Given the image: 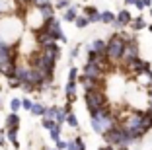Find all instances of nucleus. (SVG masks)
I'll list each match as a JSON object with an SVG mask.
<instances>
[{
	"instance_id": "f257e3e1",
	"label": "nucleus",
	"mask_w": 152,
	"mask_h": 150,
	"mask_svg": "<svg viewBox=\"0 0 152 150\" xmlns=\"http://www.w3.org/2000/svg\"><path fill=\"white\" fill-rule=\"evenodd\" d=\"M133 33H125V31H115L111 37L107 39V59L111 61V64L123 61V51H125V43Z\"/></svg>"
},
{
	"instance_id": "f03ea898",
	"label": "nucleus",
	"mask_w": 152,
	"mask_h": 150,
	"mask_svg": "<svg viewBox=\"0 0 152 150\" xmlns=\"http://www.w3.org/2000/svg\"><path fill=\"white\" fill-rule=\"evenodd\" d=\"M84 102H86V107H88L90 113H96L98 109L109 105V97L105 96L103 90H90V92L84 94Z\"/></svg>"
},
{
	"instance_id": "7ed1b4c3",
	"label": "nucleus",
	"mask_w": 152,
	"mask_h": 150,
	"mask_svg": "<svg viewBox=\"0 0 152 150\" xmlns=\"http://www.w3.org/2000/svg\"><path fill=\"white\" fill-rule=\"evenodd\" d=\"M41 27H43L57 43L58 41H61V43H66V35H64V31H63V27H61V22L57 20V16H53V18H45L43 22H41Z\"/></svg>"
},
{
	"instance_id": "20e7f679",
	"label": "nucleus",
	"mask_w": 152,
	"mask_h": 150,
	"mask_svg": "<svg viewBox=\"0 0 152 150\" xmlns=\"http://www.w3.org/2000/svg\"><path fill=\"white\" fill-rule=\"evenodd\" d=\"M102 137H103V140L107 142V144H111V146H121V144H125V129L117 123L115 127H111L109 131L103 132Z\"/></svg>"
},
{
	"instance_id": "39448f33",
	"label": "nucleus",
	"mask_w": 152,
	"mask_h": 150,
	"mask_svg": "<svg viewBox=\"0 0 152 150\" xmlns=\"http://www.w3.org/2000/svg\"><path fill=\"white\" fill-rule=\"evenodd\" d=\"M123 66H125V70L131 72L133 76H142L146 74L148 70H150V62L142 61V59H131V61H125L123 62Z\"/></svg>"
},
{
	"instance_id": "423d86ee",
	"label": "nucleus",
	"mask_w": 152,
	"mask_h": 150,
	"mask_svg": "<svg viewBox=\"0 0 152 150\" xmlns=\"http://www.w3.org/2000/svg\"><path fill=\"white\" fill-rule=\"evenodd\" d=\"M140 57V45L139 41H137V37H134V33L127 39L125 43V51H123V61L121 62H125V61H131V59H139Z\"/></svg>"
},
{
	"instance_id": "0eeeda50",
	"label": "nucleus",
	"mask_w": 152,
	"mask_h": 150,
	"mask_svg": "<svg viewBox=\"0 0 152 150\" xmlns=\"http://www.w3.org/2000/svg\"><path fill=\"white\" fill-rule=\"evenodd\" d=\"M140 119H142V111H131V113H127L125 117L119 121V125L125 127V129H139Z\"/></svg>"
},
{
	"instance_id": "6e6552de",
	"label": "nucleus",
	"mask_w": 152,
	"mask_h": 150,
	"mask_svg": "<svg viewBox=\"0 0 152 150\" xmlns=\"http://www.w3.org/2000/svg\"><path fill=\"white\" fill-rule=\"evenodd\" d=\"M131 22H133V14L129 12V8H123L115 14V22H113L111 26L115 27V29H125Z\"/></svg>"
},
{
	"instance_id": "1a4fd4ad",
	"label": "nucleus",
	"mask_w": 152,
	"mask_h": 150,
	"mask_svg": "<svg viewBox=\"0 0 152 150\" xmlns=\"http://www.w3.org/2000/svg\"><path fill=\"white\" fill-rule=\"evenodd\" d=\"M33 8H37V12L41 14V20H45V18H53L55 12H57V8H55V2H53V0H47V2H43V4H37V6H33Z\"/></svg>"
},
{
	"instance_id": "9d476101",
	"label": "nucleus",
	"mask_w": 152,
	"mask_h": 150,
	"mask_svg": "<svg viewBox=\"0 0 152 150\" xmlns=\"http://www.w3.org/2000/svg\"><path fill=\"white\" fill-rule=\"evenodd\" d=\"M82 74H86L88 78H102L103 72L96 62H86V64L82 66Z\"/></svg>"
},
{
	"instance_id": "9b49d317",
	"label": "nucleus",
	"mask_w": 152,
	"mask_h": 150,
	"mask_svg": "<svg viewBox=\"0 0 152 150\" xmlns=\"http://www.w3.org/2000/svg\"><path fill=\"white\" fill-rule=\"evenodd\" d=\"M139 131L142 132V135H146V132L152 131V107H148L146 111H142V119H140Z\"/></svg>"
},
{
	"instance_id": "f8f14e48",
	"label": "nucleus",
	"mask_w": 152,
	"mask_h": 150,
	"mask_svg": "<svg viewBox=\"0 0 152 150\" xmlns=\"http://www.w3.org/2000/svg\"><path fill=\"white\" fill-rule=\"evenodd\" d=\"M84 16L90 20V23H98V22H102V12H99L96 6H84Z\"/></svg>"
},
{
	"instance_id": "ddd939ff",
	"label": "nucleus",
	"mask_w": 152,
	"mask_h": 150,
	"mask_svg": "<svg viewBox=\"0 0 152 150\" xmlns=\"http://www.w3.org/2000/svg\"><path fill=\"white\" fill-rule=\"evenodd\" d=\"M29 68H31L29 64H22V62H18V64H16V70H14V76H16L18 80H22V82H26L27 74H29Z\"/></svg>"
},
{
	"instance_id": "4468645a",
	"label": "nucleus",
	"mask_w": 152,
	"mask_h": 150,
	"mask_svg": "<svg viewBox=\"0 0 152 150\" xmlns=\"http://www.w3.org/2000/svg\"><path fill=\"white\" fill-rule=\"evenodd\" d=\"M18 131H20V129H8V127L4 129V132H6V138H8V142H10V144L14 146V150H18V148H20Z\"/></svg>"
},
{
	"instance_id": "2eb2a0df",
	"label": "nucleus",
	"mask_w": 152,
	"mask_h": 150,
	"mask_svg": "<svg viewBox=\"0 0 152 150\" xmlns=\"http://www.w3.org/2000/svg\"><path fill=\"white\" fill-rule=\"evenodd\" d=\"M129 27L134 31V33H137V31H142V29H146V27H148V23H146V20H144L142 16L139 14L137 18H133V22L129 23Z\"/></svg>"
},
{
	"instance_id": "dca6fc26",
	"label": "nucleus",
	"mask_w": 152,
	"mask_h": 150,
	"mask_svg": "<svg viewBox=\"0 0 152 150\" xmlns=\"http://www.w3.org/2000/svg\"><path fill=\"white\" fill-rule=\"evenodd\" d=\"M76 16H78V6L76 4H72V6H68L66 10H63V20L64 22H72L74 23Z\"/></svg>"
},
{
	"instance_id": "f3484780",
	"label": "nucleus",
	"mask_w": 152,
	"mask_h": 150,
	"mask_svg": "<svg viewBox=\"0 0 152 150\" xmlns=\"http://www.w3.org/2000/svg\"><path fill=\"white\" fill-rule=\"evenodd\" d=\"M64 97H66V102H76V82H66L64 86Z\"/></svg>"
},
{
	"instance_id": "a211bd4d",
	"label": "nucleus",
	"mask_w": 152,
	"mask_h": 150,
	"mask_svg": "<svg viewBox=\"0 0 152 150\" xmlns=\"http://www.w3.org/2000/svg\"><path fill=\"white\" fill-rule=\"evenodd\" d=\"M90 47L94 49L98 55H105L107 53V41H103V39H94Z\"/></svg>"
},
{
	"instance_id": "6ab92c4d",
	"label": "nucleus",
	"mask_w": 152,
	"mask_h": 150,
	"mask_svg": "<svg viewBox=\"0 0 152 150\" xmlns=\"http://www.w3.org/2000/svg\"><path fill=\"white\" fill-rule=\"evenodd\" d=\"M20 123H22V121H20V115L18 113H8L6 115V127L8 129H20Z\"/></svg>"
},
{
	"instance_id": "aec40b11",
	"label": "nucleus",
	"mask_w": 152,
	"mask_h": 150,
	"mask_svg": "<svg viewBox=\"0 0 152 150\" xmlns=\"http://www.w3.org/2000/svg\"><path fill=\"white\" fill-rule=\"evenodd\" d=\"M45 109H47V105H43L41 102H33V107L29 109V113L35 115V117H43V115H45Z\"/></svg>"
},
{
	"instance_id": "412c9836",
	"label": "nucleus",
	"mask_w": 152,
	"mask_h": 150,
	"mask_svg": "<svg viewBox=\"0 0 152 150\" xmlns=\"http://www.w3.org/2000/svg\"><path fill=\"white\" fill-rule=\"evenodd\" d=\"M74 26H76V29H86V27L90 26V20L86 18L84 14H78L76 20H74Z\"/></svg>"
},
{
	"instance_id": "4be33fe9",
	"label": "nucleus",
	"mask_w": 152,
	"mask_h": 150,
	"mask_svg": "<svg viewBox=\"0 0 152 150\" xmlns=\"http://www.w3.org/2000/svg\"><path fill=\"white\" fill-rule=\"evenodd\" d=\"M64 123H66L70 129H78V127H80V123H78V117H76V113H74V111L66 115V121H64Z\"/></svg>"
},
{
	"instance_id": "5701e85b",
	"label": "nucleus",
	"mask_w": 152,
	"mask_h": 150,
	"mask_svg": "<svg viewBox=\"0 0 152 150\" xmlns=\"http://www.w3.org/2000/svg\"><path fill=\"white\" fill-rule=\"evenodd\" d=\"M113 22H115V14H113V12H109V10L102 12V23H107V26H111Z\"/></svg>"
},
{
	"instance_id": "b1692460",
	"label": "nucleus",
	"mask_w": 152,
	"mask_h": 150,
	"mask_svg": "<svg viewBox=\"0 0 152 150\" xmlns=\"http://www.w3.org/2000/svg\"><path fill=\"white\" fill-rule=\"evenodd\" d=\"M10 109H12L14 113H18V111L22 109V97H12V100H10Z\"/></svg>"
},
{
	"instance_id": "393cba45",
	"label": "nucleus",
	"mask_w": 152,
	"mask_h": 150,
	"mask_svg": "<svg viewBox=\"0 0 152 150\" xmlns=\"http://www.w3.org/2000/svg\"><path fill=\"white\" fill-rule=\"evenodd\" d=\"M66 115H68V113H66V111H64V109H63V107H58V111H57V115H55V121H57V123H58V125H63V123H64V121H66Z\"/></svg>"
},
{
	"instance_id": "a878e982",
	"label": "nucleus",
	"mask_w": 152,
	"mask_h": 150,
	"mask_svg": "<svg viewBox=\"0 0 152 150\" xmlns=\"http://www.w3.org/2000/svg\"><path fill=\"white\" fill-rule=\"evenodd\" d=\"M78 74H80V72H78V68H76V66H70L66 82H76V84H78Z\"/></svg>"
},
{
	"instance_id": "bb28decb",
	"label": "nucleus",
	"mask_w": 152,
	"mask_h": 150,
	"mask_svg": "<svg viewBox=\"0 0 152 150\" xmlns=\"http://www.w3.org/2000/svg\"><path fill=\"white\" fill-rule=\"evenodd\" d=\"M57 111H58V105H49L47 109H45V115H43V117H47V119H55Z\"/></svg>"
},
{
	"instance_id": "cd10ccee",
	"label": "nucleus",
	"mask_w": 152,
	"mask_h": 150,
	"mask_svg": "<svg viewBox=\"0 0 152 150\" xmlns=\"http://www.w3.org/2000/svg\"><path fill=\"white\" fill-rule=\"evenodd\" d=\"M49 135H51V138H53V140L57 142L58 138H61V125L57 123V125H55V127H53V129L49 131Z\"/></svg>"
},
{
	"instance_id": "c85d7f7f",
	"label": "nucleus",
	"mask_w": 152,
	"mask_h": 150,
	"mask_svg": "<svg viewBox=\"0 0 152 150\" xmlns=\"http://www.w3.org/2000/svg\"><path fill=\"white\" fill-rule=\"evenodd\" d=\"M55 125H57V121H55V119H47V117H43V119H41V127L47 129V131H51Z\"/></svg>"
},
{
	"instance_id": "c756f323",
	"label": "nucleus",
	"mask_w": 152,
	"mask_h": 150,
	"mask_svg": "<svg viewBox=\"0 0 152 150\" xmlns=\"http://www.w3.org/2000/svg\"><path fill=\"white\" fill-rule=\"evenodd\" d=\"M68 6H72L70 0H55V8L57 10H66Z\"/></svg>"
},
{
	"instance_id": "7c9ffc66",
	"label": "nucleus",
	"mask_w": 152,
	"mask_h": 150,
	"mask_svg": "<svg viewBox=\"0 0 152 150\" xmlns=\"http://www.w3.org/2000/svg\"><path fill=\"white\" fill-rule=\"evenodd\" d=\"M22 84H23V82H22V80H18L16 76L8 78V86H10V88H22Z\"/></svg>"
},
{
	"instance_id": "2f4dec72",
	"label": "nucleus",
	"mask_w": 152,
	"mask_h": 150,
	"mask_svg": "<svg viewBox=\"0 0 152 150\" xmlns=\"http://www.w3.org/2000/svg\"><path fill=\"white\" fill-rule=\"evenodd\" d=\"M98 57H99V55L96 53L94 49L88 47V61H86V62H96V61H98Z\"/></svg>"
},
{
	"instance_id": "473e14b6",
	"label": "nucleus",
	"mask_w": 152,
	"mask_h": 150,
	"mask_svg": "<svg viewBox=\"0 0 152 150\" xmlns=\"http://www.w3.org/2000/svg\"><path fill=\"white\" fill-rule=\"evenodd\" d=\"M33 107V102L29 100V97H22V109H26V111H29Z\"/></svg>"
},
{
	"instance_id": "72a5a7b5",
	"label": "nucleus",
	"mask_w": 152,
	"mask_h": 150,
	"mask_svg": "<svg viewBox=\"0 0 152 150\" xmlns=\"http://www.w3.org/2000/svg\"><path fill=\"white\" fill-rule=\"evenodd\" d=\"M74 144H76V150H86V144H84V140H82V137H76Z\"/></svg>"
},
{
	"instance_id": "f704fd0d",
	"label": "nucleus",
	"mask_w": 152,
	"mask_h": 150,
	"mask_svg": "<svg viewBox=\"0 0 152 150\" xmlns=\"http://www.w3.org/2000/svg\"><path fill=\"white\" fill-rule=\"evenodd\" d=\"M57 148H58V150H66V148H68V142L63 140V138H58V140H57Z\"/></svg>"
},
{
	"instance_id": "c9c22d12",
	"label": "nucleus",
	"mask_w": 152,
	"mask_h": 150,
	"mask_svg": "<svg viewBox=\"0 0 152 150\" xmlns=\"http://www.w3.org/2000/svg\"><path fill=\"white\" fill-rule=\"evenodd\" d=\"M78 55H80V47L76 45V47H74V49L70 51V61H74V59H78Z\"/></svg>"
},
{
	"instance_id": "e433bc0d",
	"label": "nucleus",
	"mask_w": 152,
	"mask_h": 150,
	"mask_svg": "<svg viewBox=\"0 0 152 150\" xmlns=\"http://www.w3.org/2000/svg\"><path fill=\"white\" fill-rule=\"evenodd\" d=\"M6 142H8V138H6V132L0 131V146H8Z\"/></svg>"
},
{
	"instance_id": "4c0bfd02",
	"label": "nucleus",
	"mask_w": 152,
	"mask_h": 150,
	"mask_svg": "<svg viewBox=\"0 0 152 150\" xmlns=\"http://www.w3.org/2000/svg\"><path fill=\"white\" fill-rule=\"evenodd\" d=\"M63 109L66 111V113H72V102H64V105H63Z\"/></svg>"
},
{
	"instance_id": "58836bf2",
	"label": "nucleus",
	"mask_w": 152,
	"mask_h": 150,
	"mask_svg": "<svg viewBox=\"0 0 152 150\" xmlns=\"http://www.w3.org/2000/svg\"><path fill=\"white\" fill-rule=\"evenodd\" d=\"M134 8L139 10V12H142V10H144V4L140 2V0H137V4H134Z\"/></svg>"
},
{
	"instance_id": "ea45409f",
	"label": "nucleus",
	"mask_w": 152,
	"mask_h": 150,
	"mask_svg": "<svg viewBox=\"0 0 152 150\" xmlns=\"http://www.w3.org/2000/svg\"><path fill=\"white\" fill-rule=\"evenodd\" d=\"M98 150H115V146H111V144H105V146H99Z\"/></svg>"
},
{
	"instance_id": "a19ab883",
	"label": "nucleus",
	"mask_w": 152,
	"mask_h": 150,
	"mask_svg": "<svg viewBox=\"0 0 152 150\" xmlns=\"http://www.w3.org/2000/svg\"><path fill=\"white\" fill-rule=\"evenodd\" d=\"M123 4H125V6H134V4H137V0H123Z\"/></svg>"
},
{
	"instance_id": "79ce46f5",
	"label": "nucleus",
	"mask_w": 152,
	"mask_h": 150,
	"mask_svg": "<svg viewBox=\"0 0 152 150\" xmlns=\"http://www.w3.org/2000/svg\"><path fill=\"white\" fill-rule=\"evenodd\" d=\"M140 2L144 4V8H150V6H152V0H140Z\"/></svg>"
},
{
	"instance_id": "37998d69",
	"label": "nucleus",
	"mask_w": 152,
	"mask_h": 150,
	"mask_svg": "<svg viewBox=\"0 0 152 150\" xmlns=\"http://www.w3.org/2000/svg\"><path fill=\"white\" fill-rule=\"evenodd\" d=\"M66 150H76V144H74V140H70L68 142V148Z\"/></svg>"
},
{
	"instance_id": "c03bdc74",
	"label": "nucleus",
	"mask_w": 152,
	"mask_h": 150,
	"mask_svg": "<svg viewBox=\"0 0 152 150\" xmlns=\"http://www.w3.org/2000/svg\"><path fill=\"white\" fill-rule=\"evenodd\" d=\"M148 105L152 107V90H150V92H148Z\"/></svg>"
},
{
	"instance_id": "a18cd8bd",
	"label": "nucleus",
	"mask_w": 152,
	"mask_h": 150,
	"mask_svg": "<svg viewBox=\"0 0 152 150\" xmlns=\"http://www.w3.org/2000/svg\"><path fill=\"white\" fill-rule=\"evenodd\" d=\"M43 2H47V0H33V6H37V4H43Z\"/></svg>"
},
{
	"instance_id": "49530a36",
	"label": "nucleus",
	"mask_w": 152,
	"mask_h": 150,
	"mask_svg": "<svg viewBox=\"0 0 152 150\" xmlns=\"http://www.w3.org/2000/svg\"><path fill=\"white\" fill-rule=\"evenodd\" d=\"M146 29H148V31H150V33H152V23H148V27H146Z\"/></svg>"
},
{
	"instance_id": "de8ad7c7",
	"label": "nucleus",
	"mask_w": 152,
	"mask_h": 150,
	"mask_svg": "<svg viewBox=\"0 0 152 150\" xmlns=\"http://www.w3.org/2000/svg\"><path fill=\"white\" fill-rule=\"evenodd\" d=\"M148 12H150V18H152V6H150V8H148Z\"/></svg>"
},
{
	"instance_id": "09e8293b",
	"label": "nucleus",
	"mask_w": 152,
	"mask_h": 150,
	"mask_svg": "<svg viewBox=\"0 0 152 150\" xmlns=\"http://www.w3.org/2000/svg\"><path fill=\"white\" fill-rule=\"evenodd\" d=\"M53 150H58V148H53Z\"/></svg>"
},
{
	"instance_id": "8fccbe9b",
	"label": "nucleus",
	"mask_w": 152,
	"mask_h": 150,
	"mask_svg": "<svg viewBox=\"0 0 152 150\" xmlns=\"http://www.w3.org/2000/svg\"><path fill=\"white\" fill-rule=\"evenodd\" d=\"M0 18H2V16H0Z\"/></svg>"
}]
</instances>
